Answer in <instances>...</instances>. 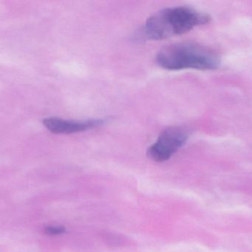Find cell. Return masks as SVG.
Listing matches in <instances>:
<instances>
[{
  "mask_svg": "<svg viewBox=\"0 0 252 252\" xmlns=\"http://www.w3.org/2000/svg\"><path fill=\"white\" fill-rule=\"evenodd\" d=\"M156 62L166 70H209L219 67L220 58L210 48L192 42H180L162 48L156 56Z\"/></svg>",
  "mask_w": 252,
  "mask_h": 252,
  "instance_id": "7a4b0ae2",
  "label": "cell"
},
{
  "mask_svg": "<svg viewBox=\"0 0 252 252\" xmlns=\"http://www.w3.org/2000/svg\"><path fill=\"white\" fill-rule=\"evenodd\" d=\"M45 233L49 235H58L65 232V228L63 226H48L45 228Z\"/></svg>",
  "mask_w": 252,
  "mask_h": 252,
  "instance_id": "5b68a950",
  "label": "cell"
},
{
  "mask_svg": "<svg viewBox=\"0 0 252 252\" xmlns=\"http://www.w3.org/2000/svg\"><path fill=\"white\" fill-rule=\"evenodd\" d=\"M104 123V119L68 120L59 117H48L43 120V125L50 132L55 134H72L98 127Z\"/></svg>",
  "mask_w": 252,
  "mask_h": 252,
  "instance_id": "277c9868",
  "label": "cell"
},
{
  "mask_svg": "<svg viewBox=\"0 0 252 252\" xmlns=\"http://www.w3.org/2000/svg\"><path fill=\"white\" fill-rule=\"evenodd\" d=\"M210 20L209 14L188 6L163 8L147 19L144 34L155 40L168 39L207 24Z\"/></svg>",
  "mask_w": 252,
  "mask_h": 252,
  "instance_id": "6da1fadb",
  "label": "cell"
},
{
  "mask_svg": "<svg viewBox=\"0 0 252 252\" xmlns=\"http://www.w3.org/2000/svg\"><path fill=\"white\" fill-rule=\"evenodd\" d=\"M188 131L181 126H172L165 129L154 144L147 150V156L152 160L163 162L169 160L188 139Z\"/></svg>",
  "mask_w": 252,
  "mask_h": 252,
  "instance_id": "3957f363",
  "label": "cell"
}]
</instances>
